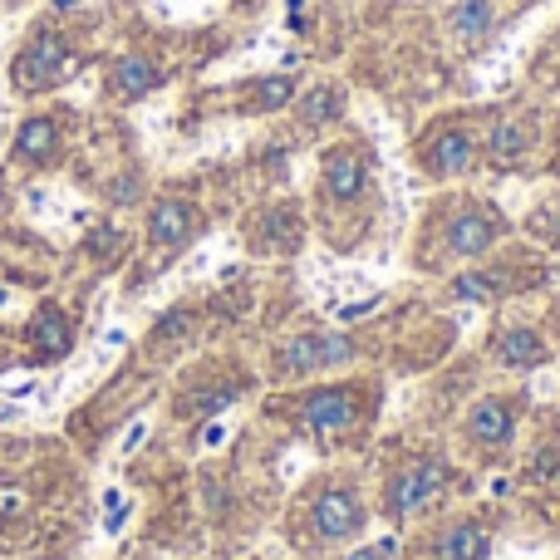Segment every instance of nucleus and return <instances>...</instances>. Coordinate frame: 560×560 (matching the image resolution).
Returning a JSON list of instances; mask_svg holds the SVG:
<instances>
[{
    "label": "nucleus",
    "mask_w": 560,
    "mask_h": 560,
    "mask_svg": "<svg viewBox=\"0 0 560 560\" xmlns=\"http://www.w3.org/2000/svg\"><path fill=\"white\" fill-rule=\"evenodd\" d=\"M506 236V222L497 207L487 202H453V212L443 217V226H438V252H443L447 266L457 261H477V256H487L497 242Z\"/></svg>",
    "instance_id": "nucleus-1"
},
{
    "label": "nucleus",
    "mask_w": 560,
    "mask_h": 560,
    "mask_svg": "<svg viewBox=\"0 0 560 560\" xmlns=\"http://www.w3.org/2000/svg\"><path fill=\"white\" fill-rule=\"evenodd\" d=\"M447 482H453L447 463H438V457H413V463L398 467L384 482V516L388 522H408V516L428 512V506L447 492Z\"/></svg>",
    "instance_id": "nucleus-2"
},
{
    "label": "nucleus",
    "mask_w": 560,
    "mask_h": 560,
    "mask_svg": "<svg viewBox=\"0 0 560 560\" xmlns=\"http://www.w3.org/2000/svg\"><path fill=\"white\" fill-rule=\"evenodd\" d=\"M364 502H359L354 482H325L315 497H310V532L325 546H345L364 532Z\"/></svg>",
    "instance_id": "nucleus-3"
},
{
    "label": "nucleus",
    "mask_w": 560,
    "mask_h": 560,
    "mask_svg": "<svg viewBox=\"0 0 560 560\" xmlns=\"http://www.w3.org/2000/svg\"><path fill=\"white\" fill-rule=\"evenodd\" d=\"M354 359V339L339 335V329H310L295 335L290 345H280L276 364L280 374H319V369H339Z\"/></svg>",
    "instance_id": "nucleus-4"
},
{
    "label": "nucleus",
    "mask_w": 560,
    "mask_h": 560,
    "mask_svg": "<svg viewBox=\"0 0 560 560\" xmlns=\"http://www.w3.org/2000/svg\"><path fill=\"white\" fill-rule=\"evenodd\" d=\"M516 438V398H482V404L467 408L463 418V443L472 453H502Z\"/></svg>",
    "instance_id": "nucleus-5"
},
{
    "label": "nucleus",
    "mask_w": 560,
    "mask_h": 560,
    "mask_svg": "<svg viewBox=\"0 0 560 560\" xmlns=\"http://www.w3.org/2000/svg\"><path fill=\"white\" fill-rule=\"evenodd\" d=\"M354 388H315V394H305L295 404V418L310 428V433L319 438H335L345 433V428L359 423V413H364V404H354Z\"/></svg>",
    "instance_id": "nucleus-6"
},
{
    "label": "nucleus",
    "mask_w": 560,
    "mask_h": 560,
    "mask_svg": "<svg viewBox=\"0 0 560 560\" xmlns=\"http://www.w3.org/2000/svg\"><path fill=\"white\" fill-rule=\"evenodd\" d=\"M492 556V536L477 516H447L433 526L423 541V560H487Z\"/></svg>",
    "instance_id": "nucleus-7"
},
{
    "label": "nucleus",
    "mask_w": 560,
    "mask_h": 560,
    "mask_svg": "<svg viewBox=\"0 0 560 560\" xmlns=\"http://www.w3.org/2000/svg\"><path fill=\"white\" fill-rule=\"evenodd\" d=\"M369 187V158L364 148L345 143V148H329L325 153V167H319V192H325V202L335 207H349L359 202Z\"/></svg>",
    "instance_id": "nucleus-8"
},
{
    "label": "nucleus",
    "mask_w": 560,
    "mask_h": 560,
    "mask_svg": "<svg viewBox=\"0 0 560 560\" xmlns=\"http://www.w3.org/2000/svg\"><path fill=\"white\" fill-rule=\"evenodd\" d=\"M65 65H69L65 39L59 35H35V45H25V55H20L15 79H20V89H45V84H55V79L65 74Z\"/></svg>",
    "instance_id": "nucleus-9"
},
{
    "label": "nucleus",
    "mask_w": 560,
    "mask_h": 560,
    "mask_svg": "<svg viewBox=\"0 0 560 560\" xmlns=\"http://www.w3.org/2000/svg\"><path fill=\"white\" fill-rule=\"evenodd\" d=\"M472 158H477V143L467 128H443L433 143L423 148V163L433 177H463L472 173Z\"/></svg>",
    "instance_id": "nucleus-10"
},
{
    "label": "nucleus",
    "mask_w": 560,
    "mask_h": 560,
    "mask_svg": "<svg viewBox=\"0 0 560 560\" xmlns=\"http://www.w3.org/2000/svg\"><path fill=\"white\" fill-rule=\"evenodd\" d=\"M492 354H497V364H506V369H536V364H546L541 335H536V329H526V325H502V329H497Z\"/></svg>",
    "instance_id": "nucleus-11"
},
{
    "label": "nucleus",
    "mask_w": 560,
    "mask_h": 560,
    "mask_svg": "<svg viewBox=\"0 0 560 560\" xmlns=\"http://www.w3.org/2000/svg\"><path fill=\"white\" fill-rule=\"evenodd\" d=\"M492 25H497L492 0H457V5L447 10V30H453L463 45H482V39L492 35Z\"/></svg>",
    "instance_id": "nucleus-12"
},
{
    "label": "nucleus",
    "mask_w": 560,
    "mask_h": 560,
    "mask_svg": "<svg viewBox=\"0 0 560 560\" xmlns=\"http://www.w3.org/2000/svg\"><path fill=\"white\" fill-rule=\"evenodd\" d=\"M192 226H197V212L187 202H158L153 217H148V236H153L158 246L187 242V236H192Z\"/></svg>",
    "instance_id": "nucleus-13"
},
{
    "label": "nucleus",
    "mask_w": 560,
    "mask_h": 560,
    "mask_svg": "<svg viewBox=\"0 0 560 560\" xmlns=\"http://www.w3.org/2000/svg\"><path fill=\"white\" fill-rule=\"evenodd\" d=\"M69 339H74V329H69L65 310H59V305H39L35 310V325H30V345H35L39 354H65Z\"/></svg>",
    "instance_id": "nucleus-14"
},
{
    "label": "nucleus",
    "mask_w": 560,
    "mask_h": 560,
    "mask_svg": "<svg viewBox=\"0 0 560 560\" xmlns=\"http://www.w3.org/2000/svg\"><path fill=\"white\" fill-rule=\"evenodd\" d=\"M526 124L522 118H506V124H497L492 128V138H487V158H492L497 167H512V163H522L526 158Z\"/></svg>",
    "instance_id": "nucleus-15"
},
{
    "label": "nucleus",
    "mask_w": 560,
    "mask_h": 560,
    "mask_svg": "<svg viewBox=\"0 0 560 560\" xmlns=\"http://www.w3.org/2000/svg\"><path fill=\"white\" fill-rule=\"evenodd\" d=\"M114 89L124 98H143V94H153L158 89V69L148 65V59H138V55H124L114 65Z\"/></svg>",
    "instance_id": "nucleus-16"
},
{
    "label": "nucleus",
    "mask_w": 560,
    "mask_h": 560,
    "mask_svg": "<svg viewBox=\"0 0 560 560\" xmlns=\"http://www.w3.org/2000/svg\"><path fill=\"white\" fill-rule=\"evenodd\" d=\"M55 143H59V133H55L49 118H30V124H20V138H15L20 158H49Z\"/></svg>",
    "instance_id": "nucleus-17"
},
{
    "label": "nucleus",
    "mask_w": 560,
    "mask_h": 560,
    "mask_svg": "<svg viewBox=\"0 0 560 560\" xmlns=\"http://www.w3.org/2000/svg\"><path fill=\"white\" fill-rule=\"evenodd\" d=\"M339 98H345V94H339L335 84H319V89H310V98H305V104H300V118H305L310 128H319V124H325V118H335V114H339Z\"/></svg>",
    "instance_id": "nucleus-18"
},
{
    "label": "nucleus",
    "mask_w": 560,
    "mask_h": 560,
    "mask_svg": "<svg viewBox=\"0 0 560 560\" xmlns=\"http://www.w3.org/2000/svg\"><path fill=\"white\" fill-rule=\"evenodd\" d=\"M128 506H133V502H128L118 487H108V492H104V536H118V532H124Z\"/></svg>",
    "instance_id": "nucleus-19"
},
{
    "label": "nucleus",
    "mask_w": 560,
    "mask_h": 560,
    "mask_svg": "<svg viewBox=\"0 0 560 560\" xmlns=\"http://www.w3.org/2000/svg\"><path fill=\"white\" fill-rule=\"evenodd\" d=\"M290 94H295L290 79H261L256 84V108H280V104H290Z\"/></svg>",
    "instance_id": "nucleus-20"
},
{
    "label": "nucleus",
    "mask_w": 560,
    "mask_h": 560,
    "mask_svg": "<svg viewBox=\"0 0 560 560\" xmlns=\"http://www.w3.org/2000/svg\"><path fill=\"white\" fill-rule=\"evenodd\" d=\"M39 394V378L35 374H15V378H5L0 384V398H10V404H25V398H35Z\"/></svg>",
    "instance_id": "nucleus-21"
},
{
    "label": "nucleus",
    "mask_w": 560,
    "mask_h": 560,
    "mask_svg": "<svg viewBox=\"0 0 560 560\" xmlns=\"http://www.w3.org/2000/svg\"><path fill=\"white\" fill-rule=\"evenodd\" d=\"M25 207H30V217H35V222H55V192H49V187H30Z\"/></svg>",
    "instance_id": "nucleus-22"
},
{
    "label": "nucleus",
    "mask_w": 560,
    "mask_h": 560,
    "mask_svg": "<svg viewBox=\"0 0 560 560\" xmlns=\"http://www.w3.org/2000/svg\"><path fill=\"white\" fill-rule=\"evenodd\" d=\"M143 438H148V423H143V418H138V423H133V428H128V433H124V443H118V457L138 453V443H143Z\"/></svg>",
    "instance_id": "nucleus-23"
},
{
    "label": "nucleus",
    "mask_w": 560,
    "mask_h": 560,
    "mask_svg": "<svg viewBox=\"0 0 560 560\" xmlns=\"http://www.w3.org/2000/svg\"><path fill=\"white\" fill-rule=\"evenodd\" d=\"M25 418V404H10V398H0V423H20Z\"/></svg>",
    "instance_id": "nucleus-24"
},
{
    "label": "nucleus",
    "mask_w": 560,
    "mask_h": 560,
    "mask_svg": "<svg viewBox=\"0 0 560 560\" xmlns=\"http://www.w3.org/2000/svg\"><path fill=\"white\" fill-rule=\"evenodd\" d=\"M345 560H388V551L384 546H369V551H349Z\"/></svg>",
    "instance_id": "nucleus-25"
},
{
    "label": "nucleus",
    "mask_w": 560,
    "mask_h": 560,
    "mask_svg": "<svg viewBox=\"0 0 560 560\" xmlns=\"http://www.w3.org/2000/svg\"><path fill=\"white\" fill-rule=\"evenodd\" d=\"M10 300H15V295H10V290H5V285H0V310H5V305H10Z\"/></svg>",
    "instance_id": "nucleus-26"
},
{
    "label": "nucleus",
    "mask_w": 560,
    "mask_h": 560,
    "mask_svg": "<svg viewBox=\"0 0 560 560\" xmlns=\"http://www.w3.org/2000/svg\"><path fill=\"white\" fill-rule=\"evenodd\" d=\"M0 138H5V124H0Z\"/></svg>",
    "instance_id": "nucleus-27"
},
{
    "label": "nucleus",
    "mask_w": 560,
    "mask_h": 560,
    "mask_svg": "<svg viewBox=\"0 0 560 560\" xmlns=\"http://www.w3.org/2000/svg\"><path fill=\"white\" fill-rule=\"evenodd\" d=\"M0 364H5V354H0Z\"/></svg>",
    "instance_id": "nucleus-28"
}]
</instances>
